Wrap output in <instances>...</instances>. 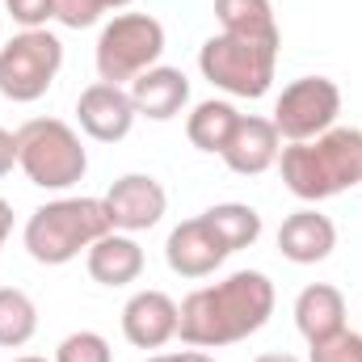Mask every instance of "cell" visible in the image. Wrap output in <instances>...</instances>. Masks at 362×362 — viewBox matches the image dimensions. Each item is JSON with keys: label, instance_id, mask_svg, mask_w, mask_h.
I'll use <instances>...</instances> for the list:
<instances>
[{"label": "cell", "instance_id": "cell-1", "mask_svg": "<svg viewBox=\"0 0 362 362\" xmlns=\"http://www.w3.org/2000/svg\"><path fill=\"white\" fill-rule=\"evenodd\" d=\"M274 316V282L262 270H236L181 303L177 337L194 350L236 346L262 333Z\"/></svg>", "mask_w": 362, "mask_h": 362}, {"label": "cell", "instance_id": "cell-2", "mask_svg": "<svg viewBox=\"0 0 362 362\" xmlns=\"http://www.w3.org/2000/svg\"><path fill=\"white\" fill-rule=\"evenodd\" d=\"M282 181L303 202H325L350 185H362V131L333 127L320 139H303L282 148Z\"/></svg>", "mask_w": 362, "mask_h": 362}, {"label": "cell", "instance_id": "cell-3", "mask_svg": "<svg viewBox=\"0 0 362 362\" xmlns=\"http://www.w3.org/2000/svg\"><path fill=\"white\" fill-rule=\"evenodd\" d=\"M114 232L101 198H55L25 219V253L38 266H68Z\"/></svg>", "mask_w": 362, "mask_h": 362}, {"label": "cell", "instance_id": "cell-4", "mask_svg": "<svg viewBox=\"0 0 362 362\" xmlns=\"http://www.w3.org/2000/svg\"><path fill=\"white\" fill-rule=\"evenodd\" d=\"M17 165L38 189H72L89 173V152L64 118H30L17 131Z\"/></svg>", "mask_w": 362, "mask_h": 362}, {"label": "cell", "instance_id": "cell-5", "mask_svg": "<svg viewBox=\"0 0 362 362\" xmlns=\"http://www.w3.org/2000/svg\"><path fill=\"white\" fill-rule=\"evenodd\" d=\"M278 68V42H257V38H236V34H215L198 51V72L215 89L232 97H266Z\"/></svg>", "mask_w": 362, "mask_h": 362}, {"label": "cell", "instance_id": "cell-6", "mask_svg": "<svg viewBox=\"0 0 362 362\" xmlns=\"http://www.w3.org/2000/svg\"><path fill=\"white\" fill-rule=\"evenodd\" d=\"M165 55V25L152 13H118L97 34V76L105 85H131L148 68H156Z\"/></svg>", "mask_w": 362, "mask_h": 362}, {"label": "cell", "instance_id": "cell-7", "mask_svg": "<svg viewBox=\"0 0 362 362\" xmlns=\"http://www.w3.org/2000/svg\"><path fill=\"white\" fill-rule=\"evenodd\" d=\"M64 68V42L51 30H21L0 47V97L30 105L55 85Z\"/></svg>", "mask_w": 362, "mask_h": 362}, {"label": "cell", "instance_id": "cell-8", "mask_svg": "<svg viewBox=\"0 0 362 362\" xmlns=\"http://www.w3.org/2000/svg\"><path fill=\"white\" fill-rule=\"evenodd\" d=\"M337 114H341V89L329 76H299L274 101V127L291 144L320 139L325 131H333Z\"/></svg>", "mask_w": 362, "mask_h": 362}, {"label": "cell", "instance_id": "cell-9", "mask_svg": "<svg viewBox=\"0 0 362 362\" xmlns=\"http://www.w3.org/2000/svg\"><path fill=\"white\" fill-rule=\"evenodd\" d=\"M101 202H105V215H110L114 232H127V236L156 228L160 215L169 211V194H165V185L152 173H127V177H118L105 189Z\"/></svg>", "mask_w": 362, "mask_h": 362}, {"label": "cell", "instance_id": "cell-10", "mask_svg": "<svg viewBox=\"0 0 362 362\" xmlns=\"http://www.w3.org/2000/svg\"><path fill=\"white\" fill-rule=\"evenodd\" d=\"M76 118H81V131L97 139V144H118V139H127L131 135V127H135V101H131V93L122 89V85H105V81H97L89 89L76 97Z\"/></svg>", "mask_w": 362, "mask_h": 362}, {"label": "cell", "instance_id": "cell-11", "mask_svg": "<svg viewBox=\"0 0 362 362\" xmlns=\"http://www.w3.org/2000/svg\"><path fill=\"white\" fill-rule=\"evenodd\" d=\"M177 320L181 308L165 291H139L122 308V337L135 350H160L177 337Z\"/></svg>", "mask_w": 362, "mask_h": 362}, {"label": "cell", "instance_id": "cell-12", "mask_svg": "<svg viewBox=\"0 0 362 362\" xmlns=\"http://www.w3.org/2000/svg\"><path fill=\"white\" fill-rule=\"evenodd\" d=\"M219 156L240 177H257V173L274 169L278 156H282V135H278L274 118L240 114V122H236V131H232V139H228V148Z\"/></svg>", "mask_w": 362, "mask_h": 362}, {"label": "cell", "instance_id": "cell-13", "mask_svg": "<svg viewBox=\"0 0 362 362\" xmlns=\"http://www.w3.org/2000/svg\"><path fill=\"white\" fill-rule=\"evenodd\" d=\"M223 245L215 240V232L206 228V219L198 215V219H185L177 223L173 232H169V240H165V262H169V270L181 274V278H206V274H215L223 266Z\"/></svg>", "mask_w": 362, "mask_h": 362}, {"label": "cell", "instance_id": "cell-14", "mask_svg": "<svg viewBox=\"0 0 362 362\" xmlns=\"http://www.w3.org/2000/svg\"><path fill=\"white\" fill-rule=\"evenodd\" d=\"M333 249H337V228L316 206H303V211L286 215L282 228H278V253L286 262H295V266H316Z\"/></svg>", "mask_w": 362, "mask_h": 362}, {"label": "cell", "instance_id": "cell-15", "mask_svg": "<svg viewBox=\"0 0 362 362\" xmlns=\"http://www.w3.org/2000/svg\"><path fill=\"white\" fill-rule=\"evenodd\" d=\"M127 93H131L139 118L169 122V118H177L181 110H185V101H189V81H185L181 68H165V64H156V68H148L144 76H135Z\"/></svg>", "mask_w": 362, "mask_h": 362}, {"label": "cell", "instance_id": "cell-16", "mask_svg": "<svg viewBox=\"0 0 362 362\" xmlns=\"http://www.w3.org/2000/svg\"><path fill=\"white\" fill-rule=\"evenodd\" d=\"M295 329L308 346H320L346 329V295L329 282H312L295 299Z\"/></svg>", "mask_w": 362, "mask_h": 362}, {"label": "cell", "instance_id": "cell-17", "mask_svg": "<svg viewBox=\"0 0 362 362\" xmlns=\"http://www.w3.org/2000/svg\"><path fill=\"white\" fill-rule=\"evenodd\" d=\"M85 266H89V278L101 286H127L144 274V249L127 232H105L85 253Z\"/></svg>", "mask_w": 362, "mask_h": 362}, {"label": "cell", "instance_id": "cell-18", "mask_svg": "<svg viewBox=\"0 0 362 362\" xmlns=\"http://www.w3.org/2000/svg\"><path fill=\"white\" fill-rule=\"evenodd\" d=\"M236 122H240V110H236L232 101L211 97V101H198V105H194V114L185 118V135H189V144H194L198 152L219 156V152L228 148Z\"/></svg>", "mask_w": 362, "mask_h": 362}, {"label": "cell", "instance_id": "cell-19", "mask_svg": "<svg viewBox=\"0 0 362 362\" xmlns=\"http://www.w3.org/2000/svg\"><path fill=\"white\" fill-rule=\"evenodd\" d=\"M202 219H206V228L215 232V240L223 245L228 257L257 245V236H262V215L249 202H219V206L202 211Z\"/></svg>", "mask_w": 362, "mask_h": 362}, {"label": "cell", "instance_id": "cell-20", "mask_svg": "<svg viewBox=\"0 0 362 362\" xmlns=\"http://www.w3.org/2000/svg\"><path fill=\"white\" fill-rule=\"evenodd\" d=\"M215 17H219L223 34L257 38V42H282L270 0H215Z\"/></svg>", "mask_w": 362, "mask_h": 362}, {"label": "cell", "instance_id": "cell-21", "mask_svg": "<svg viewBox=\"0 0 362 362\" xmlns=\"http://www.w3.org/2000/svg\"><path fill=\"white\" fill-rule=\"evenodd\" d=\"M38 333V308L25 291L0 286V350H21Z\"/></svg>", "mask_w": 362, "mask_h": 362}, {"label": "cell", "instance_id": "cell-22", "mask_svg": "<svg viewBox=\"0 0 362 362\" xmlns=\"http://www.w3.org/2000/svg\"><path fill=\"white\" fill-rule=\"evenodd\" d=\"M55 362H114V350L101 333L81 329V333H68L55 350Z\"/></svg>", "mask_w": 362, "mask_h": 362}, {"label": "cell", "instance_id": "cell-23", "mask_svg": "<svg viewBox=\"0 0 362 362\" xmlns=\"http://www.w3.org/2000/svg\"><path fill=\"white\" fill-rule=\"evenodd\" d=\"M312 362H362V333L341 329L337 337L312 346Z\"/></svg>", "mask_w": 362, "mask_h": 362}, {"label": "cell", "instance_id": "cell-24", "mask_svg": "<svg viewBox=\"0 0 362 362\" xmlns=\"http://www.w3.org/2000/svg\"><path fill=\"white\" fill-rule=\"evenodd\" d=\"M4 8L21 30H47L55 21V0H4Z\"/></svg>", "mask_w": 362, "mask_h": 362}, {"label": "cell", "instance_id": "cell-25", "mask_svg": "<svg viewBox=\"0 0 362 362\" xmlns=\"http://www.w3.org/2000/svg\"><path fill=\"white\" fill-rule=\"evenodd\" d=\"M101 0H55V21L68 30H89L101 21Z\"/></svg>", "mask_w": 362, "mask_h": 362}, {"label": "cell", "instance_id": "cell-26", "mask_svg": "<svg viewBox=\"0 0 362 362\" xmlns=\"http://www.w3.org/2000/svg\"><path fill=\"white\" fill-rule=\"evenodd\" d=\"M13 165H17V135L0 127V177H8Z\"/></svg>", "mask_w": 362, "mask_h": 362}, {"label": "cell", "instance_id": "cell-27", "mask_svg": "<svg viewBox=\"0 0 362 362\" xmlns=\"http://www.w3.org/2000/svg\"><path fill=\"white\" fill-rule=\"evenodd\" d=\"M8 232H13V206L0 198V249H4V240H8Z\"/></svg>", "mask_w": 362, "mask_h": 362}, {"label": "cell", "instance_id": "cell-28", "mask_svg": "<svg viewBox=\"0 0 362 362\" xmlns=\"http://www.w3.org/2000/svg\"><path fill=\"white\" fill-rule=\"evenodd\" d=\"M173 362H215V358L202 354V350H181V354H173Z\"/></svg>", "mask_w": 362, "mask_h": 362}, {"label": "cell", "instance_id": "cell-29", "mask_svg": "<svg viewBox=\"0 0 362 362\" xmlns=\"http://www.w3.org/2000/svg\"><path fill=\"white\" fill-rule=\"evenodd\" d=\"M253 362H299L295 354H262V358H253Z\"/></svg>", "mask_w": 362, "mask_h": 362}, {"label": "cell", "instance_id": "cell-30", "mask_svg": "<svg viewBox=\"0 0 362 362\" xmlns=\"http://www.w3.org/2000/svg\"><path fill=\"white\" fill-rule=\"evenodd\" d=\"M127 4H135V0H101V8L110 13V8H127Z\"/></svg>", "mask_w": 362, "mask_h": 362}, {"label": "cell", "instance_id": "cell-31", "mask_svg": "<svg viewBox=\"0 0 362 362\" xmlns=\"http://www.w3.org/2000/svg\"><path fill=\"white\" fill-rule=\"evenodd\" d=\"M13 362H47V358H38V354H25V358H13Z\"/></svg>", "mask_w": 362, "mask_h": 362}, {"label": "cell", "instance_id": "cell-32", "mask_svg": "<svg viewBox=\"0 0 362 362\" xmlns=\"http://www.w3.org/2000/svg\"><path fill=\"white\" fill-rule=\"evenodd\" d=\"M148 362H173V354H156V358H148Z\"/></svg>", "mask_w": 362, "mask_h": 362}]
</instances>
